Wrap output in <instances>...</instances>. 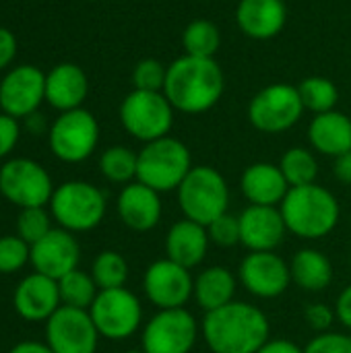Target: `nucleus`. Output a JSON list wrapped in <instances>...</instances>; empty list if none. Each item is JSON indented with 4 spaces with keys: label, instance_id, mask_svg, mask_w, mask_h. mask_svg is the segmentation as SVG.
Instances as JSON below:
<instances>
[{
    "label": "nucleus",
    "instance_id": "4",
    "mask_svg": "<svg viewBox=\"0 0 351 353\" xmlns=\"http://www.w3.org/2000/svg\"><path fill=\"white\" fill-rule=\"evenodd\" d=\"M182 215L201 225H209L230 207V186L221 172L211 165H194L176 190Z\"/></svg>",
    "mask_w": 351,
    "mask_h": 353
},
{
    "label": "nucleus",
    "instance_id": "5",
    "mask_svg": "<svg viewBox=\"0 0 351 353\" xmlns=\"http://www.w3.org/2000/svg\"><path fill=\"white\" fill-rule=\"evenodd\" d=\"M192 168L194 165L188 147L168 134L145 143V147L139 151L137 180L157 190L159 194L172 192L178 190Z\"/></svg>",
    "mask_w": 351,
    "mask_h": 353
},
{
    "label": "nucleus",
    "instance_id": "11",
    "mask_svg": "<svg viewBox=\"0 0 351 353\" xmlns=\"http://www.w3.org/2000/svg\"><path fill=\"white\" fill-rule=\"evenodd\" d=\"M99 141V124L95 116L83 108L62 112L50 128V149L66 163L89 159Z\"/></svg>",
    "mask_w": 351,
    "mask_h": 353
},
{
    "label": "nucleus",
    "instance_id": "1",
    "mask_svg": "<svg viewBox=\"0 0 351 353\" xmlns=\"http://www.w3.org/2000/svg\"><path fill=\"white\" fill-rule=\"evenodd\" d=\"M201 335L213 353H257L271 335L267 314L248 302H230L205 312Z\"/></svg>",
    "mask_w": 351,
    "mask_h": 353
},
{
    "label": "nucleus",
    "instance_id": "41",
    "mask_svg": "<svg viewBox=\"0 0 351 353\" xmlns=\"http://www.w3.org/2000/svg\"><path fill=\"white\" fill-rule=\"evenodd\" d=\"M14 54H17V39H14V35L6 27H0V70L6 68L12 62Z\"/></svg>",
    "mask_w": 351,
    "mask_h": 353
},
{
    "label": "nucleus",
    "instance_id": "48",
    "mask_svg": "<svg viewBox=\"0 0 351 353\" xmlns=\"http://www.w3.org/2000/svg\"><path fill=\"white\" fill-rule=\"evenodd\" d=\"M350 263H351V256H350Z\"/></svg>",
    "mask_w": 351,
    "mask_h": 353
},
{
    "label": "nucleus",
    "instance_id": "22",
    "mask_svg": "<svg viewBox=\"0 0 351 353\" xmlns=\"http://www.w3.org/2000/svg\"><path fill=\"white\" fill-rule=\"evenodd\" d=\"M288 8L283 0H240L236 21L244 35L252 39H271L285 27Z\"/></svg>",
    "mask_w": 351,
    "mask_h": 353
},
{
    "label": "nucleus",
    "instance_id": "9",
    "mask_svg": "<svg viewBox=\"0 0 351 353\" xmlns=\"http://www.w3.org/2000/svg\"><path fill=\"white\" fill-rule=\"evenodd\" d=\"M199 335L201 325L190 310H159L143 327L141 350L145 353H190Z\"/></svg>",
    "mask_w": 351,
    "mask_h": 353
},
{
    "label": "nucleus",
    "instance_id": "43",
    "mask_svg": "<svg viewBox=\"0 0 351 353\" xmlns=\"http://www.w3.org/2000/svg\"><path fill=\"white\" fill-rule=\"evenodd\" d=\"M257 353H304V350L290 339H269Z\"/></svg>",
    "mask_w": 351,
    "mask_h": 353
},
{
    "label": "nucleus",
    "instance_id": "21",
    "mask_svg": "<svg viewBox=\"0 0 351 353\" xmlns=\"http://www.w3.org/2000/svg\"><path fill=\"white\" fill-rule=\"evenodd\" d=\"M240 190L250 205L279 207L290 192V184L279 165L259 161L242 172Z\"/></svg>",
    "mask_w": 351,
    "mask_h": 353
},
{
    "label": "nucleus",
    "instance_id": "47",
    "mask_svg": "<svg viewBox=\"0 0 351 353\" xmlns=\"http://www.w3.org/2000/svg\"><path fill=\"white\" fill-rule=\"evenodd\" d=\"M91 2H95V0H91Z\"/></svg>",
    "mask_w": 351,
    "mask_h": 353
},
{
    "label": "nucleus",
    "instance_id": "25",
    "mask_svg": "<svg viewBox=\"0 0 351 353\" xmlns=\"http://www.w3.org/2000/svg\"><path fill=\"white\" fill-rule=\"evenodd\" d=\"M310 147L327 157H339L351 149V116L331 110L317 114L308 126Z\"/></svg>",
    "mask_w": 351,
    "mask_h": 353
},
{
    "label": "nucleus",
    "instance_id": "35",
    "mask_svg": "<svg viewBox=\"0 0 351 353\" xmlns=\"http://www.w3.org/2000/svg\"><path fill=\"white\" fill-rule=\"evenodd\" d=\"M31 261V246L19 236H0V275L21 271Z\"/></svg>",
    "mask_w": 351,
    "mask_h": 353
},
{
    "label": "nucleus",
    "instance_id": "30",
    "mask_svg": "<svg viewBox=\"0 0 351 353\" xmlns=\"http://www.w3.org/2000/svg\"><path fill=\"white\" fill-rule=\"evenodd\" d=\"M279 168H281L290 188L314 184L317 176H319V161H317L314 153L304 147L288 149L279 159Z\"/></svg>",
    "mask_w": 351,
    "mask_h": 353
},
{
    "label": "nucleus",
    "instance_id": "29",
    "mask_svg": "<svg viewBox=\"0 0 351 353\" xmlns=\"http://www.w3.org/2000/svg\"><path fill=\"white\" fill-rule=\"evenodd\" d=\"M58 290H60L62 306L81 308V310H89L99 294V288L93 281L91 273H85L81 269H74L62 279H58Z\"/></svg>",
    "mask_w": 351,
    "mask_h": 353
},
{
    "label": "nucleus",
    "instance_id": "32",
    "mask_svg": "<svg viewBox=\"0 0 351 353\" xmlns=\"http://www.w3.org/2000/svg\"><path fill=\"white\" fill-rule=\"evenodd\" d=\"M298 93L304 110L317 114H325L335 110L339 101V91L335 83L327 77H308L298 85Z\"/></svg>",
    "mask_w": 351,
    "mask_h": 353
},
{
    "label": "nucleus",
    "instance_id": "10",
    "mask_svg": "<svg viewBox=\"0 0 351 353\" xmlns=\"http://www.w3.org/2000/svg\"><path fill=\"white\" fill-rule=\"evenodd\" d=\"M302 114L304 105L298 87L285 83H275L261 89L248 105L250 124L267 134H279L294 128Z\"/></svg>",
    "mask_w": 351,
    "mask_h": 353
},
{
    "label": "nucleus",
    "instance_id": "24",
    "mask_svg": "<svg viewBox=\"0 0 351 353\" xmlns=\"http://www.w3.org/2000/svg\"><path fill=\"white\" fill-rule=\"evenodd\" d=\"M89 91L87 74L83 72L81 66L72 62H62L56 64L48 74H46V101L60 110V112H70L81 108Z\"/></svg>",
    "mask_w": 351,
    "mask_h": 353
},
{
    "label": "nucleus",
    "instance_id": "13",
    "mask_svg": "<svg viewBox=\"0 0 351 353\" xmlns=\"http://www.w3.org/2000/svg\"><path fill=\"white\" fill-rule=\"evenodd\" d=\"M194 277L190 269L166 259L151 263L143 275V292L157 310L184 308L192 298Z\"/></svg>",
    "mask_w": 351,
    "mask_h": 353
},
{
    "label": "nucleus",
    "instance_id": "39",
    "mask_svg": "<svg viewBox=\"0 0 351 353\" xmlns=\"http://www.w3.org/2000/svg\"><path fill=\"white\" fill-rule=\"evenodd\" d=\"M304 321H306V325H308L317 335H319V333H327V331H331L333 323L337 321L335 308H331L329 304H323V302L310 304V306H306V310H304Z\"/></svg>",
    "mask_w": 351,
    "mask_h": 353
},
{
    "label": "nucleus",
    "instance_id": "36",
    "mask_svg": "<svg viewBox=\"0 0 351 353\" xmlns=\"http://www.w3.org/2000/svg\"><path fill=\"white\" fill-rule=\"evenodd\" d=\"M168 66H163L155 58L141 60L132 70V85L141 91H163Z\"/></svg>",
    "mask_w": 351,
    "mask_h": 353
},
{
    "label": "nucleus",
    "instance_id": "27",
    "mask_svg": "<svg viewBox=\"0 0 351 353\" xmlns=\"http://www.w3.org/2000/svg\"><path fill=\"white\" fill-rule=\"evenodd\" d=\"M292 281L310 294L325 292L333 283V265L329 256L317 248H300L290 261Z\"/></svg>",
    "mask_w": 351,
    "mask_h": 353
},
{
    "label": "nucleus",
    "instance_id": "16",
    "mask_svg": "<svg viewBox=\"0 0 351 353\" xmlns=\"http://www.w3.org/2000/svg\"><path fill=\"white\" fill-rule=\"evenodd\" d=\"M46 99V74L31 64L14 66L0 83V110L12 118H29Z\"/></svg>",
    "mask_w": 351,
    "mask_h": 353
},
{
    "label": "nucleus",
    "instance_id": "37",
    "mask_svg": "<svg viewBox=\"0 0 351 353\" xmlns=\"http://www.w3.org/2000/svg\"><path fill=\"white\" fill-rule=\"evenodd\" d=\"M211 244L219 248H234L240 244V219L232 213H223L207 225Z\"/></svg>",
    "mask_w": 351,
    "mask_h": 353
},
{
    "label": "nucleus",
    "instance_id": "19",
    "mask_svg": "<svg viewBox=\"0 0 351 353\" xmlns=\"http://www.w3.org/2000/svg\"><path fill=\"white\" fill-rule=\"evenodd\" d=\"M12 304L21 319L29 323H48V319L62 306L58 281L33 271L19 281Z\"/></svg>",
    "mask_w": 351,
    "mask_h": 353
},
{
    "label": "nucleus",
    "instance_id": "14",
    "mask_svg": "<svg viewBox=\"0 0 351 353\" xmlns=\"http://www.w3.org/2000/svg\"><path fill=\"white\" fill-rule=\"evenodd\" d=\"M46 343L54 353H95L99 333L89 310L60 306L46 323Z\"/></svg>",
    "mask_w": 351,
    "mask_h": 353
},
{
    "label": "nucleus",
    "instance_id": "26",
    "mask_svg": "<svg viewBox=\"0 0 351 353\" xmlns=\"http://www.w3.org/2000/svg\"><path fill=\"white\" fill-rule=\"evenodd\" d=\"M236 288H238V277L232 273V269L213 265V267L203 269L194 277L192 298L201 310L213 312V310L234 302Z\"/></svg>",
    "mask_w": 351,
    "mask_h": 353
},
{
    "label": "nucleus",
    "instance_id": "3",
    "mask_svg": "<svg viewBox=\"0 0 351 353\" xmlns=\"http://www.w3.org/2000/svg\"><path fill=\"white\" fill-rule=\"evenodd\" d=\"M279 211L288 232L302 240H321L329 236L341 217L337 196L317 182L290 188Z\"/></svg>",
    "mask_w": 351,
    "mask_h": 353
},
{
    "label": "nucleus",
    "instance_id": "40",
    "mask_svg": "<svg viewBox=\"0 0 351 353\" xmlns=\"http://www.w3.org/2000/svg\"><path fill=\"white\" fill-rule=\"evenodd\" d=\"M19 122L8 114H0V159H4L19 141Z\"/></svg>",
    "mask_w": 351,
    "mask_h": 353
},
{
    "label": "nucleus",
    "instance_id": "18",
    "mask_svg": "<svg viewBox=\"0 0 351 353\" xmlns=\"http://www.w3.org/2000/svg\"><path fill=\"white\" fill-rule=\"evenodd\" d=\"M240 244L248 252H275L288 234L279 207L248 205L240 215Z\"/></svg>",
    "mask_w": 351,
    "mask_h": 353
},
{
    "label": "nucleus",
    "instance_id": "42",
    "mask_svg": "<svg viewBox=\"0 0 351 353\" xmlns=\"http://www.w3.org/2000/svg\"><path fill=\"white\" fill-rule=\"evenodd\" d=\"M335 316L337 321L351 331V283L348 288L341 290V294L337 296L335 302Z\"/></svg>",
    "mask_w": 351,
    "mask_h": 353
},
{
    "label": "nucleus",
    "instance_id": "8",
    "mask_svg": "<svg viewBox=\"0 0 351 353\" xmlns=\"http://www.w3.org/2000/svg\"><path fill=\"white\" fill-rule=\"evenodd\" d=\"M89 314L99 337L110 341H124L143 325V304L126 288L99 290Z\"/></svg>",
    "mask_w": 351,
    "mask_h": 353
},
{
    "label": "nucleus",
    "instance_id": "23",
    "mask_svg": "<svg viewBox=\"0 0 351 353\" xmlns=\"http://www.w3.org/2000/svg\"><path fill=\"white\" fill-rule=\"evenodd\" d=\"M209 246L211 240L207 228L186 217L172 223L166 234V256L186 269L199 267L207 259Z\"/></svg>",
    "mask_w": 351,
    "mask_h": 353
},
{
    "label": "nucleus",
    "instance_id": "7",
    "mask_svg": "<svg viewBox=\"0 0 351 353\" xmlns=\"http://www.w3.org/2000/svg\"><path fill=\"white\" fill-rule=\"evenodd\" d=\"M174 108L163 91H130L120 105L124 130L141 143L168 137L174 124Z\"/></svg>",
    "mask_w": 351,
    "mask_h": 353
},
{
    "label": "nucleus",
    "instance_id": "33",
    "mask_svg": "<svg viewBox=\"0 0 351 353\" xmlns=\"http://www.w3.org/2000/svg\"><path fill=\"white\" fill-rule=\"evenodd\" d=\"M128 275H130L128 263L116 250H101L91 265V277L99 290L124 288L128 281Z\"/></svg>",
    "mask_w": 351,
    "mask_h": 353
},
{
    "label": "nucleus",
    "instance_id": "2",
    "mask_svg": "<svg viewBox=\"0 0 351 353\" xmlns=\"http://www.w3.org/2000/svg\"><path fill=\"white\" fill-rule=\"evenodd\" d=\"M225 79L215 58L180 56L168 66L163 95L174 110L205 114L223 95Z\"/></svg>",
    "mask_w": 351,
    "mask_h": 353
},
{
    "label": "nucleus",
    "instance_id": "34",
    "mask_svg": "<svg viewBox=\"0 0 351 353\" xmlns=\"http://www.w3.org/2000/svg\"><path fill=\"white\" fill-rule=\"evenodd\" d=\"M52 230L54 228H52V221H50V213L43 207L21 209V213L17 217V236L23 238L29 246L39 242Z\"/></svg>",
    "mask_w": 351,
    "mask_h": 353
},
{
    "label": "nucleus",
    "instance_id": "20",
    "mask_svg": "<svg viewBox=\"0 0 351 353\" xmlns=\"http://www.w3.org/2000/svg\"><path fill=\"white\" fill-rule=\"evenodd\" d=\"M116 209H118L122 223L128 230L141 232V234L155 230L163 215V205H161L159 192L139 180L126 184L120 190Z\"/></svg>",
    "mask_w": 351,
    "mask_h": 353
},
{
    "label": "nucleus",
    "instance_id": "46",
    "mask_svg": "<svg viewBox=\"0 0 351 353\" xmlns=\"http://www.w3.org/2000/svg\"><path fill=\"white\" fill-rule=\"evenodd\" d=\"M124 353H145L143 350H130V352H124Z\"/></svg>",
    "mask_w": 351,
    "mask_h": 353
},
{
    "label": "nucleus",
    "instance_id": "45",
    "mask_svg": "<svg viewBox=\"0 0 351 353\" xmlns=\"http://www.w3.org/2000/svg\"><path fill=\"white\" fill-rule=\"evenodd\" d=\"M8 353H54L50 350L48 343H39V341H21L17 343Z\"/></svg>",
    "mask_w": 351,
    "mask_h": 353
},
{
    "label": "nucleus",
    "instance_id": "44",
    "mask_svg": "<svg viewBox=\"0 0 351 353\" xmlns=\"http://www.w3.org/2000/svg\"><path fill=\"white\" fill-rule=\"evenodd\" d=\"M335 176L343 184H351V149L335 159Z\"/></svg>",
    "mask_w": 351,
    "mask_h": 353
},
{
    "label": "nucleus",
    "instance_id": "12",
    "mask_svg": "<svg viewBox=\"0 0 351 353\" xmlns=\"http://www.w3.org/2000/svg\"><path fill=\"white\" fill-rule=\"evenodd\" d=\"M0 194L19 209L43 207L52 201L54 184L43 165L14 157L0 168Z\"/></svg>",
    "mask_w": 351,
    "mask_h": 353
},
{
    "label": "nucleus",
    "instance_id": "31",
    "mask_svg": "<svg viewBox=\"0 0 351 353\" xmlns=\"http://www.w3.org/2000/svg\"><path fill=\"white\" fill-rule=\"evenodd\" d=\"M182 43L188 56L197 58H213L221 43L219 27L207 19H197L186 25L182 33Z\"/></svg>",
    "mask_w": 351,
    "mask_h": 353
},
{
    "label": "nucleus",
    "instance_id": "6",
    "mask_svg": "<svg viewBox=\"0 0 351 353\" xmlns=\"http://www.w3.org/2000/svg\"><path fill=\"white\" fill-rule=\"evenodd\" d=\"M103 192L85 180H70L54 188L50 213L62 230L72 234L95 230L106 217Z\"/></svg>",
    "mask_w": 351,
    "mask_h": 353
},
{
    "label": "nucleus",
    "instance_id": "38",
    "mask_svg": "<svg viewBox=\"0 0 351 353\" xmlns=\"http://www.w3.org/2000/svg\"><path fill=\"white\" fill-rule=\"evenodd\" d=\"M304 353H351V335L348 333H319L304 347Z\"/></svg>",
    "mask_w": 351,
    "mask_h": 353
},
{
    "label": "nucleus",
    "instance_id": "15",
    "mask_svg": "<svg viewBox=\"0 0 351 353\" xmlns=\"http://www.w3.org/2000/svg\"><path fill=\"white\" fill-rule=\"evenodd\" d=\"M238 281L254 298H279L292 283L290 263L277 252H248L238 267Z\"/></svg>",
    "mask_w": 351,
    "mask_h": 353
},
{
    "label": "nucleus",
    "instance_id": "17",
    "mask_svg": "<svg viewBox=\"0 0 351 353\" xmlns=\"http://www.w3.org/2000/svg\"><path fill=\"white\" fill-rule=\"evenodd\" d=\"M81 246L72 232L56 228L46 234L39 242L31 246V267L35 273H41L50 279H62L70 271L79 269Z\"/></svg>",
    "mask_w": 351,
    "mask_h": 353
},
{
    "label": "nucleus",
    "instance_id": "28",
    "mask_svg": "<svg viewBox=\"0 0 351 353\" xmlns=\"http://www.w3.org/2000/svg\"><path fill=\"white\" fill-rule=\"evenodd\" d=\"M137 168H139V153L124 145H114L106 149L99 157V172L106 180L112 184H130L137 180Z\"/></svg>",
    "mask_w": 351,
    "mask_h": 353
}]
</instances>
